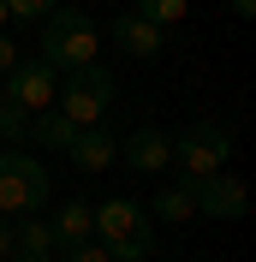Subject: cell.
Masks as SVG:
<instances>
[{
	"mask_svg": "<svg viewBox=\"0 0 256 262\" xmlns=\"http://www.w3.org/2000/svg\"><path fill=\"white\" fill-rule=\"evenodd\" d=\"M36 60H48L54 72H78V66L101 60V30H96L83 12H42Z\"/></svg>",
	"mask_w": 256,
	"mask_h": 262,
	"instance_id": "6da1fadb",
	"label": "cell"
},
{
	"mask_svg": "<svg viewBox=\"0 0 256 262\" xmlns=\"http://www.w3.org/2000/svg\"><path fill=\"white\" fill-rule=\"evenodd\" d=\"M96 238L113 250V262H149V256H155L149 214H143V203H131V196L96 203Z\"/></svg>",
	"mask_w": 256,
	"mask_h": 262,
	"instance_id": "7a4b0ae2",
	"label": "cell"
},
{
	"mask_svg": "<svg viewBox=\"0 0 256 262\" xmlns=\"http://www.w3.org/2000/svg\"><path fill=\"white\" fill-rule=\"evenodd\" d=\"M48 191H54V179H48V167L36 161L30 149H18V143L0 149V214H6V221L36 214L48 203Z\"/></svg>",
	"mask_w": 256,
	"mask_h": 262,
	"instance_id": "3957f363",
	"label": "cell"
},
{
	"mask_svg": "<svg viewBox=\"0 0 256 262\" xmlns=\"http://www.w3.org/2000/svg\"><path fill=\"white\" fill-rule=\"evenodd\" d=\"M113 96H119L113 72H108L101 60H90V66H78V72H66V83H60V96H54V107H60V114L83 131V125H101V119H108Z\"/></svg>",
	"mask_w": 256,
	"mask_h": 262,
	"instance_id": "277c9868",
	"label": "cell"
},
{
	"mask_svg": "<svg viewBox=\"0 0 256 262\" xmlns=\"http://www.w3.org/2000/svg\"><path fill=\"white\" fill-rule=\"evenodd\" d=\"M226 155H232V131L215 125V119H197V125L173 143V167H179V179H208V173H221Z\"/></svg>",
	"mask_w": 256,
	"mask_h": 262,
	"instance_id": "5b68a950",
	"label": "cell"
},
{
	"mask_svg": "<svg viewBox=\"0 0 256 262\" xmlns=\"http://www.w3.org/2000/svg\"><path fill=\"white\" fill-rule=\"evenodd\" d=\"M54 96H60V72H54L48 60H18L6 78H0V101L12 107V114H42V107H54Z\"/></svg>",
	"mask_w": 256,
	"mask_h": 262,
	"instance_id": "8992f818",
	"label": "cell"
},
{
	"mask_svg": "<svg viewBox=\"0 0 256 262\" xmlns=\"http://www.w3.org/2000/svg\"><path fill=\"white\" fill-rule=\"evenodd\" d=\"M191 196H197V214H208V221H244V209H250V191H244L239 173H208V179H191Z\"/></svg>",
	"mask_w": 256,
	"mask_h": 262,
	"instance_id": "52a82bcc",
	"label": "cell"
},
{
	"mask_svg": "<svg viewBox=\"0 0 256 262\" xmlns=\"http://www.w3.org/2000/svg\"><path fill=\"white\" fill-rule=\"evenodd\" d=\"M108 36H113V48L125 60H161L167 54V24H149L143 12H119Z\"/></svg>",
	"mask_w": 256,
	"mask_h": 262,
	"instance_id": "ba28073f",
	"label": "cell"
},
{
	"mask_svg": "<svg viewBox=\"0 0 256 262\" xmlns=\"http://www.w3.org/2000/svg\"><path fill=\"white\" fill-rule=\"evenodd\" d=\"M66 155H72V167L78 173H101V167H113L119 161V131L101 119V125H83L72 143H66Z\"/></svg>",
	"mask_w": 256,
	"mask_h": 262,
	"instance_id": "9c48e42d",
	"label": "cell"
},
{
	"mask_svg": "<svg viewBox=\"0 0 256 262\" xmlns=\"http://www.w3.org/2000/svg\"><path fill=\"white\" fill-rule=\"evenodd\" d=\"M119 161H125L131 173H161V167L173 161V137L155 131V125H143V131H131V137H119Z\"/></svg>",
	"mask_w": 256,
	"mask_h": 262,
	"instance_id": "30bf717a",
	"label": "cell"
},
{
	"mask_svg": "<svg viewBox=\"0 0 256 262\" xmlns=\"http://www.w3.org/2000/svg\"><path fill=\"white\" fill-rule=\"evenodd\" d=\"M54 227L42 221V214H18L12 221V256L6 262H54Z\"/></svg>",
	"mask_w": 256,
	"mask_h": 262,
	"instance_id": "8fae6325",
	"label": "cell"
},
{
	"mask_svg": "<svg viewBox=\"0 0 256 262\" xmlns=\"http://www.w3.org/2000/svg\"><path fill=\"white\" fill-rule=\"evenodd\" d=\"M54 245H83V238H96V203H83V196H72V203H60L54 209Z\"/></svg>",
	"mask_w": 256,
	"mask_h": 262,
	"instance_id": "7c38bea8",
	"label": "cell"
},
{
	"mask_svg": "<svg viewBox=\"0 0 256 262\" xmlns=\"http://www.w3.org/2000/svg\"><path fill=\"white\" fill-rule=\"evenodd\" d=\"M24 137H30L36 149H60L66 155V143L78 137V125L60 114V107H42V114H30V125H24Z\"/></svg>",
	"mask_w": 256,
	"mask_h": 262,
	"instance_id": "4fadbf2b",
	"label": "cell"
},
{
	"mask_svg": "<svg viewBox=\"0 0 256 262\" xmlns=\"http://www.w3.org/2000/svg\"><path fill=\"white\" fill-rule=\"evenodd\" d=\"M149 209H155V221H191L197 214V196H191V179H173V185H161L155 196H149Z\"/></svg>",
	"mask_w": 256,
	"mask_h": 262,
	"instance_id": "5bb4252c",
	"label": "cell"
},
{
	"mask_svg": "<svg viewBox=\"0 0 256 262\" xmlns=\"http://www.w3.org/2000/svg\"><path fill=\"white\" fill-rule=\"evenodd\" d=\"M191 0H131V12H143L149 24H179Z\"/></svg>",
	"mask_w": 256,
	"mask_h": 262,
	"instance_id": "9a60e30c",
	"label": "cell"
},
{
	"mask_svg": "<svg viewBox=\"0 0 256 262\" xmlns=\"http://www.w3.org/2000/svg\"><path fill=\"white\" fill-rule=\"evenodd\" d=\"M60 262H113V250L101 245V238H83V245H66Z\"/></svg>",
	"mask_w": 256,
	"mask_h": 262,
	"instance_id": "2e32d148",
	"label": "cell"
},
{
	"mask_svg": "<svg viewBox=\"0 0 256 262\" xmlns=\"http://www.w3.org/2000/svg\"><path fill=\"white\" fill-rule=\"evenodd\" d=\"M60 0H6V12L12 18H42V12H54Z\"/></svg>",
	"mask_w": 256,
	"mask_h": 262,
	"instance_id": "e0dca14e",
	"label": "cell"
},
{
	"mask_svg": "<svg viewBox=\"0 0 256 262\" xmlns=\"http://www.w3.org/2000/svg\"><path fill=\"white\" fill-rule=\"evenodd\" d=\"M24 125H30V119H24V114H12V107L0 101V137H12V143H18V137H24Z\"/></svg>",
	"mask_w": 256,
	"mask_h": 262,
	"instance_id": "ac0fdd59",
	"label": "cell"
},
{
	"mask_svg": "<svg viewBox=\"0 0 256 262\" xmlns=\"http://www.w3.org/2000/svg\"><path fill=\"white\" fill-rule=\"evenodd\" d=\"M12 66H18V42H12V36H0V78H6Z\"/></svg>",
	"mask_w": 256,
	"mask_h": 262,
	"instance_id": "d6986e66",
	"label": "cell"
},
{
	"mask_svg": "<svg viewBox=\"0 0 256 262\" xmlns=\"http://www.w3.org/2000/svg\"><path fill=\"white\" fill-rule=\"evenodd\" d=\"M12 256V221H6V214H0V262Z\"/></svg>",
	"mask_w": 256,
	"mask_h": 262,
	"instance_id": "ffe728a7",
	"label": "cell"
},
{
	"mask_svg": "<svg viewBox=\"0 0 256 262\" xmlns=\"http://www.w3.org/2000/svg\"><path fill=\"white\" fill-rule=\"evenodd\" d=\"M232 6V18H256V0H226Z\"/></svg>",
	"mask_w": 256,
	"mask_h": 262,
	"instance_id": "44dd1931",
	"label": "cell"
},
{
	"mask_svg": "<svg viewBox=\"0 0 256 262\" xmlns=\"http://www.w3.org/2000/svg\"><path fill=\"white\" fill-rule=\"evenodd\" d=\"M6 18H12V12H6V0H0V24H6Z\"/></svg>",
	"mask_w": 256,
	"mask_h": 262,
	"instance_id": "7402d4cb",
	"label": "cell"
}]
</instances>
